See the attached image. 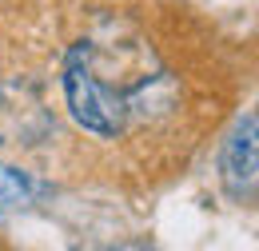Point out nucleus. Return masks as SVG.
Listing matches in <instances>:
<instances>
[{
    "label": "nucleus",
    "mask_w": 259,
    "mask_h": 251,
    "mask_svg": "<svg viewBox=\"0 0 259 251\" xmlns=\"http://www.w3.org/2000/svg\"><path fill=\"white\" fill-rule=\"evenodd\" d=\"M32 199V180L16 168H0V207H20Z\"/></svg>",
    "instance_id": "3"
},
{
    "label": "nucleus",
    "mask_w": 259,
    "mask_h": 251,
    "mask_svg": "<svg viewBox=\"0 0 259 251\" xmlns=\"http://www.w3.org/2000/svg\"><path fill=\"white\" fill-rule=\"evenodd\" d=\"M224 184L235 199L255 195V116H247L243 128L231 136L224 152Z\"/></svg>",
    "instance_id": "2"
},
{
    "label": "nucleus",
    "mask_w": 259,
    "mask_h": 251,
    "mask_svg": "<svg viewBox=\"0 0 259 251\" xmlns=\"http://www.w3.org/2000/svg\"><path fill=\"white\" fill-rule=\"evenodd\" d=\"M68 124L92 140H148L176 120L180 72L132 12H92L56 52Z\"/></svg>",
    "instance_id": "1"
}]
</instances>
